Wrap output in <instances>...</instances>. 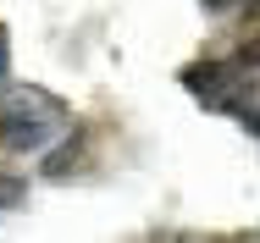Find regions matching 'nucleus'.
<instances>
[{
  "label": "nucleus",
  "mask_w": 260,
  "mask_h": 243,
  "mask_svg": "<svg viewBox=\"0 0 260 243\" xmlns=\"http://www.w3.org/2000/svg\"><path fill=\"white\" fill-rule=\"evenodd\" d=\"M67 127V105L50 89H11L0 94V144L6 149H45Z\"/></svg>",
  "instance_id": "nucleus-1"
},
{
  "label": "nucleus",
  "mask_w": 260,
  "mask_h": 243,
  "mask_svg": "<svg viewBox=\"0 0 260 243\" xmlns=\"http://www.w3.org/2000/svg\"><path fill=\"white\" fill-rule=\"evenodd\" d=\"M233 83H238V66H221V61H194L183 66V89L200 94L216 111H233Z\"/></svg>",
  "instance_id": "nucleus-2"
},
{
  "label": "nucleus",
  "mask_w": 260,
  "mask_h": 243,
  "mask_svg": "<svg viewBox=\"0 0 260 243\" xmlns=\"http://www.w3.org/2000/svg\"><path fill=\"white\" fill-rule=\"evenodd\" d=\"M22 199H28V177L0 171V216H6V210H22Z\"/></svg>",
  "instance_id": "nucleus-3"
},
{
  "label": "nucleus",
  "mask_w": 260,
  "mask_h": 243,
  "mask_svg": "<svg viewBox=\"0 0 260 243\" xmlns=\"http://www.w3.org/2000/svg\"><path fill=\"white\" fill-rule=\"evenodd\" d=\"M78 155H83V149H78V144H61V149H55V155H50V160H45V177H67Z\"/></svg>",
  "instance_id": "nucleus-4"
},
{
  "label": "nucleus",
  "mask_w": 260,
  "mask_h": 243,
  "mask_svg": "<svg viewBox=\"0 0 260 243\" xmlns=\"http://www.w3.org/2000/svg\"><path fill=\"white\" fill-rule=\"evenodd\" d=\"M238 122H244V133H255V138H260V111H238Z\"/></svg>",
  "instance_id": "nucleus-5"
},
{
  "label": "nucleus",
  "mask_w": 260,
  "mask_h": 243,
  "mask_svg": "<svg viewBox=\"0 0 260 243\" xmlns=\"http://www.w3.org/2000/svg\"><path fill=\"white\" fill-rule=\"evenodd\" d=\"M6 72H11V50H6V28H0V83H6Z\"/></svg>",
  "instance_id": "nucleus-6"
},
{
  "label": "nucleus",
  "mask_w": 260,
  "mask_h": 243,
  "mask_svg": "<svg viewBox=\"0 0 260 243\" xmlns=\"http://www.w3.org/2000/svg\"><path fill=\"white\" fill-rule=\"evenodd\" d=\"M200 6H205V11H227L233 0H200Z\"/></svg>",
  "instance_id": "nucleus-7"
}]
</instances>
